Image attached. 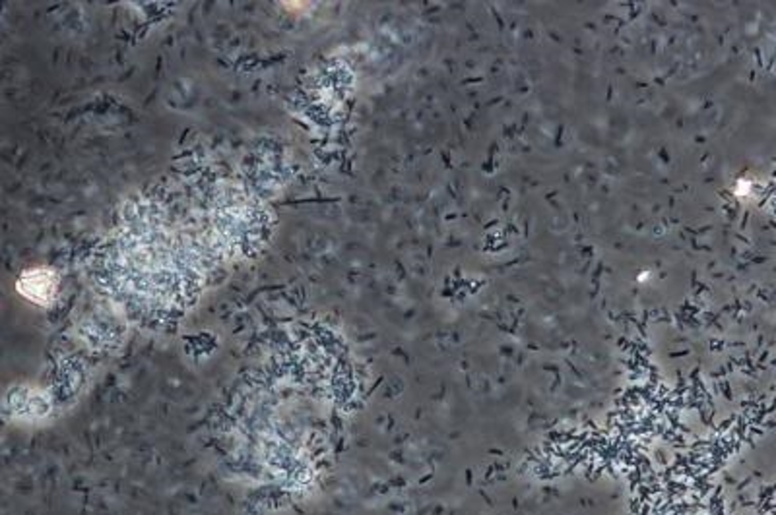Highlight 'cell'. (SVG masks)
<instances>
[{
    "label": "cell",
    "instance_id": "obj_1",
    "mask_svg": "<svg viewBox=\"0 0 776 515\" xmlns=\"http://www.w3.org/2000/svg\"><path fill=\"white\" fill-rule=\"evenodd\" d=\"M20 291L24 293L26 297L34 299L36 302H49L54 291V278L49 271L26 273L20 281Z\"/></svg>",
    "mask_w": 776,
    "mask_h": 515
}]
</instances>
